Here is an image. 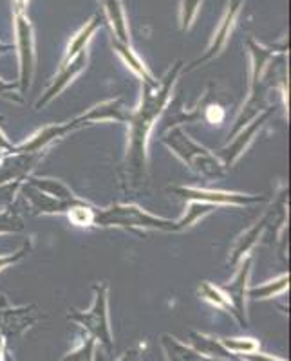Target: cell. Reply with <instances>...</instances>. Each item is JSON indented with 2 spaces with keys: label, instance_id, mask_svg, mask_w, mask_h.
I'll return each mask as SVG.
<instances>
[{
  "label": "cell",
  "instance_id": "obj_20",
  "mask_svg": "<svg viewBox=\"0 0 291 361\" xmlns=\"http://www.w3.org/2000/svg\"><path fill=\"white\" fill-rule=\"evenodd\" d=\"M163 345L167 349L168 357L172 361H203L201 354H197V350L189 349L186 345L176 341V338H170L168 334L163 336Z\"/></svg>",
  "mask_w": 291,
  "mask_h": 361
},
{
  "label": "cell",
  "instance_id": "obj_4",
  "mask_svg": "<svg viewBox=\"0 0 291 361\" xmlns=\"http://www.w3.org/2000/svg\"><path fill=\"white\" fill-rule=\"evenodd\" d=\"M95 304L87 312H71L69 318L78 322L80 325L93 334L95 340H100L107 349L111 350L112 338L111 329H109V311H107V302H109V283H96L95 286Z\"/></svg>",
  "mask_w": 291,
  "mask_h": 361
},
{
  "label": "cell",
  "instance_id": "obj_36",
  "mask_svg": "<svg viewBox=\"0 0 291 361\" xmlns=\"http://www.w3.org/2000/svg\"><path fill=\"white\" fill-rule=\"evenodd\" d=\"M2 119H4V118H2V116H0V121H2Z\"/></svg>",
  "mask_w": 291,
  "mask_h": 361
},
{
  "label": "cell",
  "instance_id": "obj_10",
  "mask_svg": "<svg viewBox=\"0 0 291 361\" xmlns=\"http://www.w3.org/2000/svg\"><path fill=\"white\" fill-rule=\"evenodd\" d=\"M85 63H87V54L85 51H83V53H80L78 56H74L69 63L60 67V73L57 74V78L53 80L49 89L45 90L44 94H42V98L37 102V109L45 107V105L53 102L57 96H60V92H62V90L66 89V87L69 85V83L73 82V80L76 78L83 69H85Z\"/></svg>",
  "mask_w": 291,
  "mask_h": 361
},
{
  "label": "cell",
  "instance_id": "obj_8",
  "mask_svg": "<svg viewBox=\"0 0 291 361\" xmlns=\"http://www.w3.org/2000/svg\"><path fill=\"white\" fill-rule=\"evenodd\" d=\"M273 112H275L273 107L264 109V111L261 112V114H259L257 118H255L254 121H251V123H248L247 127L242 128V130H239L237 134H235L234 137H232V141H230L228 147L222 148L221 152H219L218 157H219V161H221L225 169L232 166V164H234L235 161H237L239 157H241L242 154H244V150H247V148L251 145V141L255 140V135H257V132L261 130V128H263V125L266 123L268 118H270V116L273 114Z\"/></svg>",
  "mask_w": 291,
  "mask_h": 361
},
{
  "label": "cell",
  "instance_id": "obj_12",
  "mask_svg": "<svg viewBox=\"0 0 291 361\" xmlns=\"http://www.w3.org/2000/svg\"><path fill=\"white\" fill-rule=\"evenodd\" d=\"M78 128V125L74 123L73 121H67V123H62V125H49V127L42 128L40 132H37L35 135H31L29 137V141H25V143L22 145H17V148H15V154H35V152H40V150H44L47 145H51L53 141L60 140V137H64L66 134H69V132L76 130Z\"/></svg>",
  "mask_w": 291,
  "mask_h": 361
},
{
  "label": "cell",
  "instance_id": "obj_13",
  "mask_svg": "<svg viewBox=\"0 0 291 361\" xmlns=\"http://www.w3.org/2000/svg\"><path fill=\"white\" fill-rule=\"evenodd\" d=\"M268 222H270V212H266L263 217L259 219V221L251 226L250 230L244 231V233L235 240L234 247H232V255H230V260H228L232 269H235V267L241 264V260L250 255L251 247L259 243V238L263 237L264 231L268 230Z\"/></svg>",
  "mask_w": 291,
  "mask_h": 361
},
{
  "label": "cell",
  "instance_id": "obj_24",
  "mask_svg": "<svg viewBox=\"0 0 291 361\" xmlns=\"http://www.w3.org/2000/svg\"><path fill=\"white\" fill-rule=\"evenodd\" d=\"M203 0H181V31H186L196 18Z\"/></svg>",
  "mask_w": 291,
  "mask_h": 361
},
{
  "label": "cell",
  "instance_id": "obj_11",
  "mask_svg": "<svg viewBox=\"0 0 291 361\" xmlns=\"http://www.w3.org/2000/svg\"><path fill=\"white\" fill-rule=\"evenodd\" d=\"M131 109H127L124 105L121 99H111V102L100 103L96 107L89 109L87 112H83L82 116L74 118V123L80 127L87 123H95V121H118V123H127L129 118H131Z\"/></svg>",
  "mask_w": 291,
  "mask_h": 361
},
{
  "label": "cell",
  "instance_id": "obj_14",
  "mask_svg": "<svg viewBox=\"0 0 291 361\" xmlns=\"http://www.w3.org/2000/svg\"><path fill=\"white\" fill-rule=\"evenodd\" d=\"M112 45H114L116 53L121 56V60H124L125 63H127L129 69L132 71V73L136 74V76H140L141 82H143V85H148V87H158V82L154 80V76H152L150 73H148V69L145 67V63L141 62L140 58H138V54L132 51L131 44H124V42H118L114 40L112 42Z\"/></svg>",
  "mask_w": 291,
  "mask_h": 361
},
{
  "label": "cell",
  "instance_id": "obj_17",
  "mask_svg": "<svg viewBox=\"0 0 291 361\" xmlns=\"http://www.w3.org/2000/svg\"><path fill=\"white\" fill-rule=\"evenodd\" d=\"M105 4L107 15H109V22L112 25V31L116 33V40L129 44V27H127V18H125L124 8L119 0H103Z\"/></svg>",
  "mask_w": 291,
  "mask_h": 361
},
{
  "label": "cell",
  "instance_id": "obj_25",
  "mask_svg": "<svg viewBox=\"0 0 291 361\" xmlns=\"http://www.w3.org/2000/svg\"><path fill=\"white\" fill-rule=\"evenodd\" d=\"M24 230V222L13 212H6L0 214V233H17V231Z\"/></svg>",
  "mask_w": 291,
  "mask_h": 361
},
{
  "label": "cell",
  "instance_id": "obj_21",
  "mask_svg": "<svg viewBox=\"0 0 291 361\" xmlns=\"http://www.w3.org/2000/svg\"><path fill=\"white\" fill-rule=\"evenodd\" d=\"M199 295H201L203 300L210 302V304L215 305V307L230 309V311H232L228 298H226L225 293L221 291V288H215V286H212L210 282H203L201 286H199Z\"/></svg>",
  "mask_w": 291,
  "mask_h": 361
},
{
  "label": "cell",
  "instance_id": "obj_31",
  "mask_svg": "<svg viewBox=\"0 0 291 361\" xmlns=\"http://www.w3.org/2000/svg\"><path fill=\"white\" fill-rule=\"evenodd\" d=\"M119 361H140V354L138 350H127Z\"/></svg>",
  "mask_w": 291,
  "mask_h": 361
},
{
  "label": "cell",
  "instance_id": "obj_15",
  "mask_svg": "<svg viewBox=\"0 0 291 361\" xmlns=\"http://www.w3.org/2000/svg\"><path fill=\"white\" fill-rule=\"evenodd\" d=\"M248 51H250L251 56V87L255 85V83L261 82L264 71H266V66L270 63L271 58L275 56V53H277V47H263V45L257 44L254 38H250V40H248Z\"/></svg>",
  "mask_w": 291,
  "mask_h": 361
},
{
  "label": "cell",
  "instance_id": "obj_30",
  "mask_svg": "<svg viewBox=\"0 0 291 361\" xmlns=\"http://www.w3.org/2000/svg\"><path fill=\"white\" fill-rule=\"evenodd\" d=\"M244 357H247L248 361H283V360H277V357H271V356H266V354H244Z\"/></svg>",
  "mask_w": 291,
  "mask_h": 361
},
{
  "label": "cell",
  "instance_id": "obj_29",
  "mask_svg": "<svg viewBox=\"0 0 291 361\" xmlns=\"http://www.w3.org/2000/svg\"><path fill=\"white\" fill-rule=\"evenodd\" d=\"M15 145L9 143L8 137H6L2 132H0V152H6V154H15Z\"/></svg>",
  "mask_w": 291,
  "mask_h": 361
},
{
  "label": "cell",
  "instance_id": "obj_18",
  "mask_svg": "<svg viewBox=\"0 0 291 361\" xmlns=\"http://www.w3.org/2000/svg\"><path fill=\"white\" fill-rule=\"evenodd\" d=\"M287 283H290V275H283L279 279L270 280L266 283H261L257 288H250L247 291V296L254 300H263V298H271V296H277L280 293H284L287 289Z\"/></svg>",
  "mask_w": 291,
  "mask_h": 361
},
{
  "label": "cell",
  "instance_id": "obj_3",
  "mask_svg": "<svg viewBox=\"0 0 291 361\" xmlns=\"http://www.w3.org/2000/svg\"><path fill=\"white\" fill-rule=\"evenodd\" d=\"M95 226L102 228H127V230H152L165 233H179L177 221L156 217L145 209L132 204H114L107 209H98Z\"/></svg>",
  "mask_w": 291,
  "mask_h": 361
},
{
  "label": "cell",
  "instance_id": "obj_34",
  "mask_svg": "<svg viewBox=\"0 0 291 361\" xmlns=\"http://www.w3.org/2000/svg\"><path fill=\"white\" fill-rule=\"evenodd\" d=\"M11 49V45H4V44H0V53H4V51Z\"/></svg>",
  "mask_w": 291,
  "mask_h": 361
},
{
  "label": "cell",
  "instance_id": "obj_2",
  "mask_svg": "<svg viewBox=\"0 0 291 361\" xmlns=\"http://www.w3.org/2000/svg\"><path fill=\"white\" fill-rule=\"evenodd\" d=\"M163 143L192 172L199 173L203 177H212V179H219V177L225 176V166L219 161V157L213 156L208 148H205L203 145L196 143L183 128H172L168 134H165Z\"/></svg>",
  "mask_w": 291,
  "mask_h": 361
},
{
  "label": "cell",
  "instance_id": "obj_9",
  "mask_svg": "<svg viewBox=\"0 0 291 361\" xmlns=\"http://www.w3.org/2000/svg\"><path fill=\"white\" fill-rule=\"evenodd\" d=\"M241 4H242L241 0H232V2H230L228 11H226V15L222 17L221 24H219L218 31H215V35H213L210 45L206 47L205 54L197 58V60H194V62L190 63L189 69H196V67H199V66H203V63L210 62L213 56H218V54L221 53L222 49H225V45H226V42H228L230 33H232V29H234L235 18H237L239 9H241Z\"/></svg>",
  "mask_w": 291,
  "mask_h": 361
},
{
  "label": "cell",
  "instance_id": "obj_22",
  "mask_svg": "<svg viewBox=\"0 0 291 361\" xmlns=\"http://www.w3.org/2000/svg\"><path fill=\"white\" fill-rule=\"evenodd\" d=\"M192 341L196 343L197 350H201L203 354H208V356L228 357V350H226L221 343H218L215 340H212V338L203 336V334H199V333H192Z\"/></svg>",
  "mask_w": 291,
  "mask_h": 361
},
{
  "label": "cell",
  "instance_id": "obj_35",
  "mask_svg": "<svg viewBox=\"0 0 291 361\" xmlns=\"http://www.w3.org/2000/svg\"><path fill=\"white\" fill-rule=\"evenodd\" d=\"M2 349H4V340L0 338V357H2Z\"/></svg>",
  "mask_w": 291,
  "mask_h": 361
},
{
  "label": "cell",
  "instance_id": "obj_5",
  "mask_svg": "<svg viewBox=\"0 0 291 361\" xmlns=\"http://www.w3.org/2000/svg\"><path fill=\"white\" fill-rule=\"evenodd\" d=\"M168 192L176 193L186 201L208 202V204H232V206H247L264 202V195H247V193L235 192H219V190H203V188H186V186H170Z\"/></svg>",
  "mask_w": 291,
  "mask_h": 361
},
{
  "label": "cell",
  "instance_id": "obj_33",
  "mask_svg": "<svg viewBox=\"0 0 291 361\" xmlns=\"http://www.w3.org/2000/svg\"><path fill=\"white\" fill-rule=\"evenodd\" d=\"M13 87H15V85H11V83H6V82H2V80H0V90H11Z\"/></svg>",
  "mask_w": 291,
  "mask_h": 361
},
{
  "label": "cell",
  "instance_id": "obj_6",
  "mask_svg": "<svg viewBox=\"0 0 291 361\" xmlns=\"http://www.w3.org/2000/svg\"><path fill=\"white\" fill-rule=\"evenodd\" d=\"M15 29H17V45H18V58H20V94H25V90L31 87L35 73V51H33V29L29 24L24 13L17 11L15 15Z\"/></svg>",
  "mask_w": 291,
  "mask_h": 361
},
{
  "label": "cell",
  "instance_id": "obj_28",
  "mask_svg": "<svg viewBox=\"0 0 291 361\" xmlns=\"http://www.w3.org/2000/svg\"><path fill=\"white\" fill-rule=\"evenodd\" d=\"M29 250H31V243L24 244V246H22V250H18L17 253L4 255V257H0V271L4 269V267H8V266H13V264L20 262V260L24 259L25 255L29 253Z\"/></svg>",
  "mask_w": 291,
  "mask_h": 361
},
{
  "label": "cell",
  "instance_id": "obj_27",
  "mask_svg": "<svg viewBox=\"0 0 291 361\" xmlns=\"http://www.w3.org/2000/svg\"><path fill=\"white\" fill-rule=\"evenodd\" d=\"M93 357H95V338H89L82 349L64 357V361H93Z\"/></svg>",
  "mask_w": 291,
  "mask_h": 361
},
{
  "label": "cell",
  "instance_id": "obj_23",
  "mask_svg": "<svg viewBox=\"0 0 291 361\" xmlns=\"http://www.w3.org/2000/svg\"><path fill=\"white\" fill-rule=\"evenodd\" d=\"M221 345L230 353L237 354H251L257 353L259 343L254 338H230V340H222Z\"/></svg>",
  "mask_w": 291,
  "mask_h": 361
},
{
  "label": "cell",
  "instance_id": "obj_32",
  "mask_svg": "<svg viewBox=\"0 0 291 361\" xmlns=\"http://www.w3.org/2000/svg\"><path fill=\"white\" fill-rule=\"evenodd\" d=\"M25 6H28V0H17V11L24 13Z\"/></svg>",
  "mask_w": 291,
  "mask_h": 361
},
{
  "label": "cell",
  "instance_id": "obj_7",
  "mask_svg": "<svg viewBox=\"0 0 291 361\" xmlns=\"http://www.w3.org/2000/svg\"><path fill=\"white\" fill-rule=\"evenodd\" d=\"M251 264H254V259L250 255L244 257L239 264V271L235 279L228 283V286H222L221 291L225 293L226 298L230 302V307H232V312L235 314V318L239 320V324L242 327H247V291H248V280H250L251 273Z\"/></svg>",
  "mask_w": 291,
  "mask_h": 361
},
{
  "label": "cell",
  "instance_id": "obj_19",
  "mask_svg": "<svg viewBox=\"0 0 291 361\" xmlns=\"http://www.w3.org/2000/svg\"><path fill=\"white\" fill-rule=\"evenodd\" d=\"M215 208H218V206L208 204V202L190 201V204H189V208H186L185 215H183V217L177 221V228H179V231L189 230V228H192L196 222L201 221L203 217H206V215H208L210 212H213Z\"/></svg>",
  "mask_w": 291,
  "mask_h": 361
},
{
  "label": "cell",
  "instance_id": "obj_26",
  "mask_svg": "<svg viewBox=\"0 0 291 361\" xmlns=\"http://www.w3.org/2000/svg\"><path fill=\"white\" fill-rule=\"evenodd\" d=\"M203 118H205L210 125H221V121L225 119V109H222V105H219V103H208L205 99V102H203Z\"/></svg>",
  "mask_w": 291,
  "mask_h": 361
},
{
  "label": "cell",
  "instance_id": "obj_16",
  "mask_svg": "<svg viewBox=\"0 0 291 361\" xmlns=\"http://www.w3.org/2000/svg\"><path fill=\"white\" fill-rule=\"evenodd\" d=\"M100 24H102V20H100V17L96 15V17L93 18L89 24L83 25L78 33L74 35L73 40H71V44H69V47H67V51H66V56H64V60H62V66L69 63L74 56H78L80 53H83V51H85L87 44H89V40H90V37L95 35V31L100 27ZM62 66H60V67H62Z\"/></svg>",
  "mask_w": 291,
  "mask_h": 361
},
{
  "label": "cell",
  "instance_id": "obj_1",
  "mask_svg": "<svg viewBox=\"0 0 291 361\" xmlns=\"http://www.w3.org/2000/svg\"><path fill=\"white\" fill-rule=\"evenodd\" d=\"M183 69V62H176L174 67L167 73L158 87L143 85V96H141L140 107L131 112L127 125L131 128V143H129L127 161H125V172L127 180L132 186H138L145 179L147 173V143L152 127L163 114L168 99L172 96V87L176 83Z\"/></svg>",
  "mask_w": 291,
  "mask_h": 361
}]
</instances>
